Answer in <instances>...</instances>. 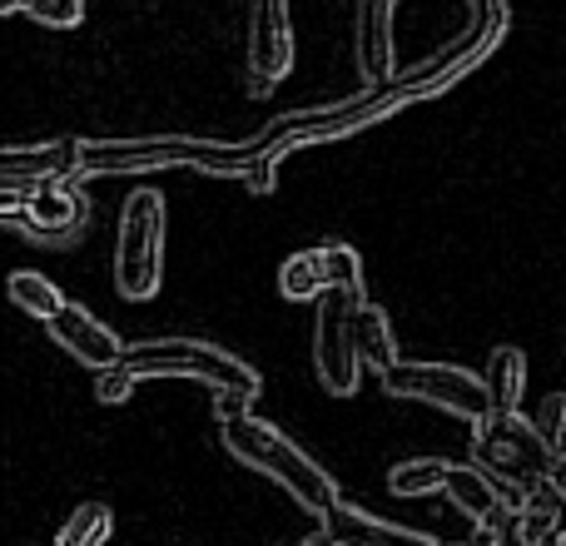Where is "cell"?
Instances as JSON below:
<instances>
[{"label": "cell", "instance_id": "obj_1", "mask_svg": "<svg viewBox=\"0 0 566 546\" xmlns=\"http://www.w3.org/2000/svg\"><path fill=\"white\" fill-rule=\"evenodd\" d=\"M274 145L269 129H259L244 145L224 139H195V135H149V139H85L80 175H149V169H205V175H234L254 165Z\"/></svg>", "mask_w": 566, "mask_h": 546}, {"label": "cell", "instance_id": "obj_2", "mask_svg": "<svg viewBox=\"0 0 566 546\" xmlns=\"http://www.w3.org/2000/svg\"><path fill=\"white\" fill-rule=\"evenodd\" d=\"M125 368L139 378H199L219 392V418H244L259 398V372L244 358L199 338H145L125 343Z\"/></svg>", "mask_w": 566, "mask_h": 546}, {"label": "cell", "instance_id": "obj_3", "mask_svg": "<svg viewBox=\"0 0 566 546\" xmlns=\"http://www.w3.org/2000/svg\"><path fill=\"white\" fill-rule=\"evenodd\" d=\"M219 438H224V448L234 452L244 468L274 477L303 512H313V517H328V512L343 502L338 482H333L303 448H293L279 428H269V422L249 418V412L244 418H219Z\"/></svg>", "mask_w": 566, "mask_h": 546}, {"label": "cell", "instance_id": "obj_4", "mask_svg": "<svg viewBox=\"0 0 566 546\" xmlns=\"http://www.w3.org/2000/svg\"><path fill=\"white\" fill-rule=\"evenodd\" d=\"M472 458H478V468H488L507 492L527 497V492H537L552 482L562 452H557V442L537 428V418L492 412L488 422L472 428Z\"/></svg>", "mask_w": 566, "mask_h": 546}, {"label": "cell", "instance_id": "obj_5", "mask_svg": "<svg viewBox=\"0 0 566 546\" xmlns=\"http://www.w3.org/2000/svg\"><path fill=\"white\" fill-rule=\"evenodd\" d=\"M165 283V195L135 189L119 209L115 234V288L119 298L145 303Z\"/></svg>", "mask_w": 566, "mask_h": 546}, {"label": "cell", "instance_id": "obj_6", "mask_svg": "<svg viewBox=\"0 0 566 546\" xmlns=\"http://www.w3.org/2000/svg\"><path fill=\"white\" fill-rule=\"evenodd\" d=\"M382 388L392 398H412V402H428L438 412H452V418H468L472 428L492 418V398H488V382L472 378L468 368H452V363H392V368L378 372Z\"/></svg>", "mask_w": 566, "mask_h": 546}, {"label": "cell", "instance_id": "obj_7", "mask_svg": "<svg viewBox=\"0 0 566 546\" xmlns=\"http://www.w3.org/2000/svg\"><path fill=\"white\" fill-rule=\"evenodd\" d=\"M6 199V219L30 239H75L90 219L85 195L65 185V179H35L30 189H0Z\"/></svg>", "mask_w": 566, "mask_h": 546}, {"label": "cell", "instance_id": "obj_8", "mask_svg": "<svg viewBox=\"0 0 566 546\" xmlns=\"http://www.w3.org/2000/svg\"><path fill=\"white\" fill-rule=\"evenodd\" d=\"M353 293L363 298V259L348 244H318V249H298L293 259H283L279 269V293L293 303H318L323 293Z\"/></svg>", "mask_w": 566, "mask_h": 546}, {"label": "cell", "instance_id": "obj_9", "mask_svg": "<svg viewBox=\"0 0 566 546\" xmlns=\"http://www.w3.org/2000/svg\"><path fill=\"white\" fill-rule=\"evenodd\" d=\"M502 35H507L502 25H478V20H472L468 35H458L452 45H442L438 55H428L422 65H412L408 75H398V90L412 99V105H418V99L442 95V90H452L462 75H472V70H478L482 60L502 45Z\"/></svg>", "mask_w": 566, "mask_h": 546}, {"label": "cell", "instance_id": "obj_10", "mask_svg": "<svg viewBox=\"0 0 566 546\" xmlns=\"http://www.w3.org/2000/svg\"><path fill=\"white\" fill-rule=\"evenodd\" d=\"M348 308L353 293L333 288L318 298V318H313V368H318V382L333 398H348L358 388V368H363V358L353 353L348 338Z\"/></svg>", "mask_w": 566, "mask_h": 546}, {"label": "cell", "instance_id": "obj_11", "mask_svg": "<svg viewBox=\"0 0 566 546\" xmlns=\"http://www.w3.org/2000/svg\"><path fill=\"white\" fill-rule=\"evenodd\" d=\"M249 90H274L293 70V25H289V0H254L249 15Z\"/></svg>", "mask_w": 566, "mask_h": 546}, {"label": "cell", "instance_id": "obj_12", "mask_svg": "<svg viewBox=\"0 0 566 546\" xmlns=\"http://www.w3.org/2000/svg\"><path fill=\"white\" fill-rule=\"evenodd\" d=\"M85 139H50V145H10L0 155V189H30L35 179L80 175Z\"/></svg>", "mask_w": 566, "mask_h": 546}, {"label": "cell", "instance_id": "obj_13", "mask_svg": "<svg viewBox=\"0 0 566 546\" xmlns=\"http://www.w3.org/2000/svg\"><path fill=\"white\" fill-rule=\"evenodd\" d=\"M45 328H50V338H55L70 358L85 363V368H115V363L125 358V348H119L115 333H109L95 313L80 308V303H65L55 318H45Z\"/></svg>", "mask_w": 566, "mask_h": 546}, {"label": "cell", "instance_id": "obj_14", "mask_svg": "<svg viewBox=\"0 0 566 546\" xmlns=\"http://www.w3.org/2000/svg\"><path fill=\"white\" fill-rule=\"evenodd\" d=\"M392 10L398 0H358V25H353V50H358V70L368 85H392Z\"/></svg>", "mask_w": 566, "mask_h": 546}, {"label": "cell", "instance_id": "obj_15", "mask_svg": "<svg viewBox=\"0 0 566 546\" xmlns=\"http://www.w3.org/2000/svg\"><path fill=\"white\" fill-rule=\"evenodd\" d=\"M323 527L333 532L338 546H438L432 537H422V532L392 527V522L373 517V512H363V507H348V502H338V507L323 517Z\"/></svg>", "mask_w": 566, "mask_h": 546}, {"label": "cell", "instance_id": "obj_16", "mask_svg": "<svg viewBox=\"0 0 566 546\" xmlns=\"http://www.w3.org/2000/svg\"><path fill=\"white\" fill-rule=\"evenodd\" d=\"M442 497L462 512L468 522H492L497 512H507L512 502L502 497V482L488 468H448V487Z\"/></svg>", "mask_w": 566, "mask_h": 546}, {"label": "cell", "instance_id": "obj_17", "mask_svg": "<svg viewBox=\"0 0 566 546\" xmlns=\"http://www.w3.org/2000/svg\"><path fill=\"white\" fill-rule=\"evenodd\" d=\"M348 338H353V353L363 358V368H392L398 363V338H392V323L382 308H373L368 298H353L348 308Z\"/></svg>", "mask_w": 566, "mask_h": 546}, {"label": "cell", "instance_id": "obj_18", "mask_svg": "<svg viewBox=\"0 0 566 546\" xmlns=\"http://www.w3.org/2000/svg\"><path fill=\"white\" fill-rule=\"evenodd\" d=\"M482 382H488L492 412H517L522 408V392H527V353L512 348V343L492 348L488 368H482Z\"/></svg>", "mask_w": 566, "mask_h": 546}, {"label": "cell", "instance_id": "obj_19", "mask_svg": "<svg viewBox=\"0 0 566 546\" xmlns=\"http://www.w3.org/2000/svg\"><path fill=\"white\" fill-rule=\"evenodd\" d=\"M448 468H452V462H442V458H408V462H392V472H388V492H392V497H432V492L448 487Z\"/></svg>", "mask_w": 566, "mask_h": 546}, {"label": "cell", "instance_id": "obj_20", "mask_svg": "<svg viewBox=\"0 0 566 546\" xmlns=\"http://www.w3.org/2000/svg\"><path fill=\"white\" fill-rule=\"evenodd\" d=\"M6 293H10V303H15V308L35 313V318H55V313L65 308V293H60L50 279H40V273H30V269L10 273Z\"/></svg>", "mask_w": 566, "mask_h": 546}, {"label": "cell", "instance_id": "obj_21", "mask_svg": "<svg viewBox=\"0 0 566 546\" xmlns=\"http://www.w3.org/2000/svg\"><path fill=\"white\" fill-rule=\"evenodd\" d=\"M109 527H115L109 507H99V502H80V507L70 512V522L60 527L55 546H105L109 542Z\"/></svg>", "mask_w": 566, "mask_h": 546}, {"label": "cell", "instance_id": "obj_22", "mask_svg": "<svg viewBox=\"0 0 566 546\" xmlns=\"http://www.w3.org/2000/svg\"><path fill=\"white\" fill-rule=\"evenodd\" d=\"M0 10H25L45 30H75L85 20V0H0Z\"/></svg>", "mask_w": 566, "mask_h": 546}, {"label": "cell", "instance_id": "obj_23", "mask_svg": "<svg viewBox=\"0 0 566 546\" xmlns=\"http://www.w3.org/2000/svg\"><path fill=\"white\" fill-rule=\"evenodd\" d=\"M135 382H139V372L135 368H125V358L115 363V368H99V378H95V398L99 402H129V392H135Z\"/></svg>", "mask_w": 566, "mask_h": 546}, {"label": "cell", "instance_id": "obj_24", "mask_svg": "<svg viewBox=\"0 0 566 546\" xmlns=\"http://www.w3.org/2000/svg\"><path fill=\"white\" fill-rule=\"evenodd\" d=\"M537 428L547 432V438L557 442V452H562V432H566V398H562V392H547V398H542V408H537Z\"/></svg>", "mask_w": 566, "mask_h": 546}, {"label": "cell", "instance_id": "obj_25", "mask_svg": "<svg viewBox=\"0 0 566 546\" xmlns=\"http://www.w3.org/2000/svg\"><path fill=\"white\" fill-rule=\"evenodd\" d=\"M293 546H338V542H333V532L323 527V532H313V537H303V542H293Z\"/></svg>", "mask_w": 566, "mask_h": 546}, {"label": "cell", "instance_id": "obj_26", "mask_svg": "<svg viewBox=\"0 0 566 546\" xmlns=\"http://www.w3.org/2000/svg\"><path fill=\"white\" fill-rule=\"evenodd\" d=\"M552 487H557V492H562V502H566V452H562L557 472H552Z\"/></svg>", "mask_w": 566, "mask_h": 546}, {"label": "cell", "instance_id": "obj_27", "mask_svg": "<svg viewBox=\"0 0 566 546\" xmlns=\"http://www.w3.org/2000/svg\"><path fill=\"white\" fill-rule=\"evenodd\" d=\"M532 546H566V532H557V537H547V542H532Z\"/></svg>", "mask_w": 566, "mask_h": 546}, {"label": "cell", "instance_id": "obj_28", "mask_svg": "<svg viewBox=\"0 0 566 546\" xmlns=\"http://www.w3.org/2000/svg\"><path fill=\"white\" fill-rule=\"evenodd\" d=\"M562 452H566V432H562Z\"/></svg>", "mask_w": 566, "mask_h": 546}]
</instances>
